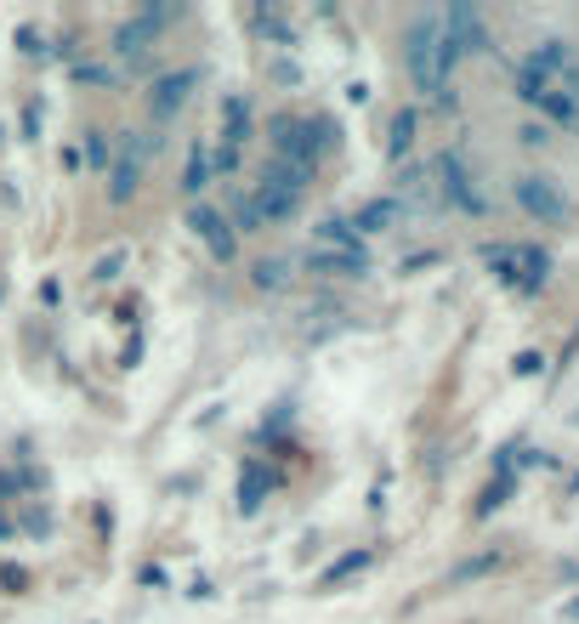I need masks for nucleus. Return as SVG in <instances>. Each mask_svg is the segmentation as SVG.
<instances>
[{
	"label": "nucleus",
	"instance_id": "f257e3e1",
	"mask_svg": "<svg viewBox=\"0 0 579 624\" xmlns=\"http://www.w3.org/2000/svg\"><path fill=\"white\" fill-rule=\"evenodd\" d=\"M517 91H523L528 108H540L551 114L557 125H579V57L551 40L540 52L523 57V69H517Z\"/></svg>",
	"mask_w": 579,
	"mask_h": 624
},
{
	"label": "nucleus",
	"instance_id": "f03ea898",
	"mask_svg": "<svg viewBox=\"0 0 579 624\" xmlns=\"http://www.w3.org/2000/svg\"><path fill=\"white\" fill-rule=\"evenodd\" d=\"M404 63H409V80L421 91H432V97H443V86H449V74H455V46L443 40V23L438 12H421V18H409L404 29Z\"/></svg>",
	"mask_w": 579,
	"mask_h": 624
},
{
	"label": "nucleus",
	"instance_id": "7ed1b4c3",
	"mask_svg": "<svg viewBox=\"0 0 579 624\" xmlns=\"http://www.w3.org/2000/svg\"><path fill=\"white\" fill-rule=\"evenodd\" d=\"M267 148H273V165L318 171V154L335 148V125L307 120V114H273V120H267Z\"/></svg>",
	"mask_w": 579,
	"mask_h": 624
},
{
	"label": "nucleus",
	"instance_id": "20e7f679",
	"mask_svg": "<svg viewBox=\"0 0 579 624\" xmlns=\"http://www.w3.org/2000/svg\"><path fill=\"white\" fill-rule=\"evenodd\" d=\"M313 188V171H290V165H273L267 159L262 176H256V188H250V210H256V222H290L301 210Z\"/></svg>",
	"mask_w": 579,
	"mask_h": 624
},
{
	"label": "nucleus",
	"instance_id": "39448f33",
	"mask_svg": "<svg viewBox=\"0 0 579 624\" xmlns=\"http://www.w3.org/2000/svg\"><path fill=\"white\" fill-rule=\"evenodd\" d=\"M159 154V131H125L120 137V159L108 165V199L125 205L131 193L142 188V165Z\"/></svg>",
	"mask_w": 579,
	"mask_h": 624
},
{
	"label": "nucleus",
	"instance_id": "423d86ee",
	"mask_svg": "<svg viewBox=\"0 0 579 624\" xmlns=\"http://www.w3.org/2000/svg\"><path fill=\"white\" fill-rule=\"evenodd\" d=\"M165 23H171V6H148L142 18L120 23V29H114V57H120V63H142V57L154 52V40H159Z\"/></svg>",
	"mask_w": 579,
	"mask_h": 624
},
{
	"label": "nucleus",
	"instance_id": "0eeeda50",
	"mask_svg": "<svg viewBox=\"0 0 579 624\" xmlns=\"http://www.w3.org/2000/svg\"><path fill=\"white\" fill-rule=\"evenodd\" d=\"M188 222H193L199 244H205L216 261H233V256H239V233H233V222H228V216H222L216 205H193V210H188Z\"/></svg>",
	"mask_w": 579,
	"mask_h": 624
},
{
	"label": "nucleus",
	"instance_id": "6e6552de",
	"mask_svg": "<svg viewBox=\"0 0 579 624\" xmlns=\"http://www.w3.org/2000/svg\"><path fill=\"white\" fill-rule=\"evenodd\" d=\"M307 250H324V256H347V261H369L364 233H358L347 216H324V222L313 227V244H307Z\"/></svg>",
	"mask_w": 579,
	"mask_h": 624
},
{
	"label": "nucleus",
	"instance_id": "1a4fd4ad",
	"mask_svg": "<svg viewBox=\"0 0 579 624\" xmlns=\"http://www.w3.org/2000/svg\"><path fill=\"white\" fill-rule=\"evenodd\" d=\"M438 188H443V199H449V205H460V210H472V216H483V210H489V199H483V193H477V182H472V171H466V159L460 154H443L438 159Z\"/></svg>",
	"mask_w": 579,
	"mask_h": 624
},
{
	"label": "nucleus",
	"instance_id": "9d476101",
	"mask_svg": "<svg viewBox=\"0 0 579 624\" xmlns=\"http://www.w3.org/2000/svg\"><path fill=\"white\" fill-rule=\"evenodd\" d=\"M199 86V69H176V74H159L154 91H148V114H154V125H171L176 108L188 103V91Z\"/></svg>",
	"mask_w": 579,
	"mask_h": 624
},
{
	"label": "nucleus",
	"instance_id": "9b49d317",
	"mask_svg": "<svg viewBox=\"0 0 579 624\" xmlns=\"http://www.w3.org/2000/svg\"><path fill=\"white\" fill-rule=\"evenodd\" d=\"M517 205H523L534 222H562V216H568V199H562L557 182H545V176H517Z\"/></svg>",
	"mask_w": 579,
	"mask_h": 624
},
{
	"label": "nucleus",
	"instance_id": "f8f14e48",
	"mask_svg": "<svg viewBox=\"0 0 579 624\" xmlns=\"http://www.w3.org/2000/svg\"><path fill=\"white\" fill-rule=\"evenodd\" d=\"M245 142H250V97L245 91H233L228 103H222V148L245 154Z\"/></svg>",
	"mask_w": 579,
	"mask_h": 624
},
{
	"label": "nucleus",
	"instance_id": "ddd939ff",
	"mask_svg": "<svg viewBox=\"0 0 579 624\" xmlns=\"http://www.w3.org/2000/svg\"><path fill=\"white\" fill-rule=\"evenodd\" d=\"M267 494H273V471H267L262 460H245V471H239V511L256 517Z\"/></svg>",
	"mask_w": 579,
	"mask_h": 624
},
{
	"label": "nucleus",
	"instance_id": "4468645a",
	"mask_svg": "<svg viewBox=\"0 0 579 624\" xmlns=\"http://www.w3.org/2000/svg\"><path fill=\"white\" fill-rule=\"evenodd\" d=\"M205 188H211V142L193 137L188 142V165H182V193H193V199H199Z\"/></svg>",
	"mask_w": 579,
	"mask_h": 624
},
{
	"label": "nucleus",
	"instance_id": "2eb2a0df",
	"mask_svg": "<svg viewBox=\"0 0 579 624\" xmlns=\"http://www.w3.org/2000/svg\"><path fill=\"white\" fill-rule=\"evenodd\" d=\"M398 222H404V199H369V205L352 216L358 233H386V227H398Z\"/></svg>",
	"mask_w": 579,
	"mask_h": 624
},
{
	"label": "nucleus",
	"instance_id": "dca6fc26",
	"mask_svg": "<svg viewBox=\"0 0 579 624\" xmlns=\"http://www.w3.org/2000/svg\"><path fill=\"white\" fill-rule=\"evenodd\" d=\"M307 273L318 278H364L369 261H347V256H324V250H307Z\"/></svg>",
	"mask_w": 579,
	"mask_h": 624
},
{
	"label": "nucleus",
	"instance_id": "f3484780",
	"mask_svg": "<svg viewBox=\"0 0 579 624\" xmlns=\"http://www.w3.org/2000/svg\"><path fill=\"white\" fill-rule=\"evenodd\" d=\"M369 562H375V556H369V551H347V556H341V562H330V568L318 573V590H335V585H341V579H352V573H364Z\"/></svg>",
	"mask_w": 579,
	"mask_h": 624
},
{
	"label": "nucleus",
	"instance_id": "a211bd4d",
	"mask_svg": "<svg viewBox=\"0 0 579 624\" xmlns=\"http://www.w3.org/2000/svg\"><path fill=\"white\" fill-rule=\"evenodd\" d=\"M250 23H256V29H262L267 40H279V46H290V40H296V35H290V23H284V12H279V6H256V12H250Z\"/></svg>",
	"mask_w": 579,
	"mask_h": 624
},
{
	"label": "nucleus",
	"instance_id": "6ab92c4d",
	"mask_svg": "<svg viewBox=\"0 0 579 624\" xmlns=\"http://www.w3.org/2000/svg\"><path fill=\"white\" fill-rule=\"evenodd\" d=\"M284 278H290V267H284L279 256H267V261L250 267V284H256V290H284Z\"/></svg>",
	"mask_w": 579,
	"mask_h": 624
},
{
	"label": "nucleus",
	"instance_id": "aec40b11",
	"mask_svg": "<svg viewBox=\"0 0 579 624\" xmlns=\"http://www.w3.org/2000/svg\"><path fill=\"white\" fill-rule=\"evenodd\" d=\"M409 142H415V108H404V114L392 120V159H404Z\"/></svg>",
	"mask_w": 579,
	"mask_h": 624
},
{
	"label": "nucleus",
	"instance_id": "412c9836",
	"mask_svg": "<svg viewBox=\"0 0 579 624\" xmlns=\"http://www.w3.org/2000/svg\"><path fill=\"white\" fill-rule=\"evenodd\" d=\"M120 267H125V250H108V256L97 261V267H91V278H97V284H108V278L120 273Z\"/></svg>",
	"mask_w": 579,
	"mask_h": 624
},
{
	"label": "nucleus",
	"instance_id": "4be33fe9",
	"mask_svg": "<svg viewBox=\"0 0 579 624\" xmlns=\"http://www.w3.org/2000/svg\"><path fill=\"white\" fill-rule=\"evenodd\" d=\"M86 159L91 165H108V131H86Z\"/></svg>",
	"mask_w": 579,
	"mask_h": 624
},
{
	"label": "nucleus",
	"instance_id": "5701e85b",
	"mask_svg": "<svg viewBox=\"0 0 579 624\" xmlns=\"http://www.w3.org/2000/svg\"><path fill=\"white\" fill-rule=\"evenodd\" d=\"M40 120H46V108H40V103L23 108V125H29V137H40Z\"/></svg>",
	"mask_w": 579,
	"mask_h": 624
},
{
	"label": "nucleus",
	"instance_id": "b1692460",
	"mask_svg": "<svg viewBox=\"0 0 579 624\" xmlns=\"http://www.w3.org/2000/svg\"><path fill=\"white\" fill-rule=\"evenodd\" d=\"M0 585H6V590H23L29 579H23V568H12V562H6V568H0Z\"/></svg>",
	"mask_w": 579,
	"mask_h": 624
},
{
	"label": "nucleus",
	"instance_id": "393cba45",
	"mask_svg": "<svg viewBox=\"0 0 579 624\" xmlns=\"http://www.w3.org/2000/svg\"><path fill=\"white\" fill-rule=\"evenodd\" d=\"M568 619H579V602H574V607H568Z\"/></svg>",
	"mask_w": 579,
	"mask_h": 624
}]
</instances>
